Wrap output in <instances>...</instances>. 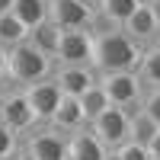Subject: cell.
<instances>
[{"mask_svg": "<svg viewBox=\"0 0 160 160\" xmlns=\"http://www.w3.org/2000/svg\"><path fill=\"white\" fill-rule=\"evenodd\" d=\"M141 58V48L131 42L122 29L93 35V55L90 68L96 74H118V71H135V64Z\"/></svg>", "mask_w": 160, "mask_h": 160, "instance_id": "6da1fadb", "label": "cell"}, {"mask_svg": "<svg viewBox=\"0 0 160 160\" xmlns=\"http://www.w3.org/2000/svg\"><path fill=\"white\" fill-rule=\"evenodd\" d=\"M51 71H55V61L48 55H42L38 48H32L29 42H22V45L7 51V83L10 87L38 83V80L51 77Z\"/></svg>", "mask_w": 160, "mask_h": 160, "instance_id": "7a4b0ae2", "label": "cell"}, {"mask_svg": "<svg viewBox=\"0 0 160 160\" xmlns=\"http://www.w3.org/2000/svg\"><path fill=\"white\" fill-rule=\"evenodd\" d=\"M19 160H68V138L51 125H32L19 135Z\"/></svg>", "mask_w": 160, "mask_h": 160, "instance_id": "3957f363", "label": "cell"}, {"mask_svg": "<svg viewBox=\"0 0 160 160\" xmlns=\"http://www.w3.org/2000/svg\"><path fill=\"white\" fill-rule=\"evenodd\" d=\"M96 83L102 90V96L109 99L112 109H138V102H141V83H138V77L131 74V71H118V74H96Z\"/></svg>", "mask_w": 160, "mask_h": 160, "instance_id": "277c9868", "label": "cell"}, {"mask_svg": "<svg viewBox=\"0 0 160 160\" xmlns=\"http://www.w3.org/2000/svg\"><path fill=\"white\" fill-rule=\"evenodd\" d=\"M87 128H90V135L96 138L106 151H118L128 141V112L125 109H112V106H109V109L99 112Z\"/></svg>", "mask_w": 160, "mask_h": 160, "instance_id": "5b68a950", "label": "cell"}, {"mask_svg": "<svg viewBox=\"0 0 160 160\" xmlns=\"http://www.w3.org/2000/svg\"><path fill=\"white\" fill-rule=\"evenodd\" d=\"M141 51L157 45V32H160V16H157V3H141L131 16L118 26Z\"/></svg>", "mask_w": 160, "mask_h": 160, "instance_id": "8992f818", "label": "cell"}, {"mask_svg": "<svg viewBox=\"0 0 160 160\" xmlns=\"http://www.w3.org/2000/svg\"><path fill=\"white\" fill-rule=\"evenodd\" d=\"M0 125H7L13 135H26V131L35 125L32 109H29V102H26L19 87L0 90Z\"/></svg>", "mask_w": 160, "mask_h": 160, "instance_id": "52a82bcc", "label": "cell"}, {"mask_svg": "<svg viewBox=\"0 0 160 160\" xmlns=\"http://www.w3.org/2000/svg\"><path fill=\"white\" fill-rule=\"evenodd\" d=\"M93 55V35L87 29H61L55 45V64H90Z\"/></svg>", "mask_w": 160, "mask_h": 160, "instance_id": "ba28073f", "label": "cell"}, {"mask_svg": "<svg viewBox=\"0 0 160 160\" xmlns=\"http://www.w3.org/2000/svg\"><path fill=\"white\" fill-rule=\"evenodd\" d=\"M19 90H22V96H26V102H29V109H32L35 125H48L51 112H55L58 102H61V90H58V83H55L51 77H45V80H38V83L19 87Z\"/></svg>", "mask_w": 160, "mask_h": 160, "instance_id": "9c48e42d", "label": "cell"}, {"mask_svg": "<svg viewBox=\"0 0 160 160\" xmlns=\"http://www.w3.org/2000/svg\"><path fill=\"white\" fill-rule=\"evenodd\" d=\"M96 7L87 0H48V22L58 29H87Z\"/></svg>", "mask_w": 160, "mask_h": 160, "instance_id": "30bf717a", "label": "cell"}, {"mask_svg": "<svg viewBox=\"0 0 160 160\" xmlns=\"http://www.w3.org/2000/svg\"><path fill=\"white\" fill-rule=\"evenodd\" d=\"M51 80L58 83L61 96H80V93H87L93 83H96V71L90 68V64H55V71H51Z\"/></svg>", "mask_w": 160, "mask_h": 160, "instance_id": "8fae6325", "label": "cell"}, {"mask_svg": "<svg viewBox=\"0 0 160 160\" xmlns=\"http://www.w3.org/2000/svg\"><path fill=\"white\" fill-rule=\"evenodd\" d=\"M128 141L141 144V148L160 144V115H154L148 109H131L128 112Z\"/></svg>", "mask_w": 160, "mask_h": 160, "instance_id": "7c38bea8", "label": "cell"}, {"mask_svg": "<svg viewBox=\"0 0 160 160\" xmlns=\"http://www.w3.org/2000/svg\"><path fill=\"white\" fill-rule=\"evenodd\" d=\"M48 125L55 128L58 135H64V138L74 135V131H80V128H87V118H83V112H80V102L74 96H61L58 109L48 118Z\"/></svg>", "mask_w": 160, "mask_h": 160, "instance_id": "4fadbf2b", "label": "cell"}, {"mask_svg": "<svg viewBox=\"0 0 160 160\" xmlns=\"http://www.w3.org/2000/svg\"><path fill=\"white\" fill-rule=\"evenodd\" d=\"M106 148L90 135V128H80L68 135V160H102Z\"/></svg>", "mask_w": 160, "mask_h": 160, "instance_id": "5bb4252c", "label": "cell"}, {"mask_svg": "<svg viewBox=\"0 0 160 160\" xmlns=\"http://www.w3.org/2000/svg\"><path fill=\"white\" fill-rule=\"evenodd\" d=\"M10 13L26 26V32H32L38 22L48 19V0H13Z\"/></svg>", "mask_w": 160, "mask_h": 160, "instance_id": "9a60e30c", "label": "cell"}, {"mask_svg": "<svg viewBox=\"0 0 160 160\" xmlns=\"http://www.w3.org/2000/svg\"><path fill=\"white\" fill-rule=\"evenodd\" d=\"M131 74L138 77L141 90L160 87V58H157V45L141 51V58H138V64H135V71H131Z\"/></svg>", "mask_w": 160, "mask_h": 160, "instance_id": "2e32d148", "label": "cell"}, {"mask_svg": "<svg viewBox=\"0 0 160 160\" xmlns=\"http://www.w3.org/2000/svg\"><path fill=\"white\" fill-rule=\"evenodd\" d=\"M138 7H141V0H99L96 13H99L102 19H109L112 26H122Z\"/></svg>", "mask_w": 160, "mask_h": 160, "instance_id": "e0dca14e", "label": "cell"}, {"mask_svg": "<svg viewBox=\"0 0 160 160\" xmlns=\"http://www.w3.org/2000/svg\"><path fill=\"white\" fill-rule=\"evenodd\" d=\"M58 26H51L48 19L45 22H38L35 26V29L29 32V35H26V42H29L32 48H38V51H42V55H48V58H55V45H58Z\"/></svg>", "mask_w": 160, "mask_h": 160, "instance_id": "ac0fdd59", "label": "cell"}, {"mask_svg": "<svg viewBox=\"0 0 160 160\" xmlns=\"http://www.w3.org/2000/svg\"><path fill=\"white\" fill-rule=\"evenodd\" d=\"M26 26L13 16V13H0V48H16V45H22L26 42Z\"/></svg>", "mask_w": 160, "mask_h": 160, "instance_id": "d6986e66", "label": "cell"}, {"mask_svg": "<svg viewBox=\"0 0 160 160\" xmlns=\"http://www.w3.org/2000/svg\"><path fill=\"white\" fill-rule=\"evenodd\" d=\"M77 102H80V112H83V118H87V125L96 118L99 112H106L109 109V99L102 96V90H99V83H93L87 93H80L77 96Z\"/></svg>", "mask_w": 160, "mask_h": 160, "instance_id": "ffe728a7", "label": "cell"}, {"mask_svg": "<svg viewBox=\"0 0 160 160\" xmlns=\"http://www.w3.org/2000/svg\"><path fill=\"white\" fill-rule=\"evenodd\" d=\"M115 154H118V160H160V144L141 148V144H135V141H125Z\"/></svg>", "mask_w": 160, "mask_h": 160, "instance_id": "44dd1931", "label": "cell"}, {"mask_svg": "<svg viewBox=\"0 0 160 160\" xmlns=\"http://www.w3.org/2000/svg\"><path fill=\"white\" fill-rule=\"evenodd\" d=\"M19 154V135H13L7 125H0V160H13Z\"/></svg>", "mask_w": 160, "mask_h": 160, "instance_id": "7402d4cb", "label": "cell"}, {"mask_svg": "<svg viewBox=\"0 0 160 160\" xmlns=\"http://www.w3.org/2000/svg\"><path fill=\"white\" fill-rule=\"evenodd\" d=\"M0 90H10L7 87V48H0Z\"/></svg>", "mask_w": 160, "mask_h": 160, "instance_id": "603a6c76", "label": "cell"}, {"mask_svg": "<svg viewBox=\"0 0 160 160\" xmlns=\"http://www.w3.org/2000/svg\"><path fill=\"white\" fill-rule=\"evenodd\" d=\"M10 7H13V0H0V13H10Z\"/></svg>", "mask_w": 160, "mask_h": 160, "instance_id": "cb8c5ba5", "label": "cell"}, {"mask_svg": "<svg viewBox=\"0 0 160 160\" xmlns=\"http://www.w3.org/2000/svg\"><path fill=\"white\" fill-rule=\"evenodd\" d=\"M102 160H118V154H115V151H106V157H102Z\"/></svg>", "mask_w": 160, "mask_h": 160, "instance_id": "d4e9b609", "label": "cell"}, {"mask_svg": "<svg viewBox=\"0 0 160 160\" xmlns=\"http://www.w3.org/2000/svg\"><path fill=\"white\" fill-rule=\"evenodd\" d=\"M87 3H90V7H96V3H99V0H87Z\"/></svg>", "mask_w": 160, "mask_h": 160, "instance_id": "484cf974", "label": "cell"}, {"mask_svg": "<svg viewBox=\"0 0 160 160\" xmlns=\"http://www.w3.org/2000/svg\"><path fill=\"white\" fill-rule=\"evenodd\" d=\"M13 160H19V157H13Z\"/></svg>", "mask_w": 160, "mask_h": 160, "instance_id": "4316f807", "label": "cell"}]
</instances>
